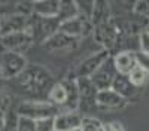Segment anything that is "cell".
Here are the masks:
<instances>
[{"mask_svg":"<svg viewBox=\"0 0 149 131\" xmlns=\"http://www.w3.org/2000/svg\"><path fill=\"white\" fill-rule=\"evenodd\" d=\"M48 97H49V103H52L54 106H61L64 107L66 100H67V91L63 82H57L52 85V88L49 89L48 92Z\"/></svg>","mask_w":149,"mask_h":131,"instance_id":"17","label":"cell"},{"mask_svg":"<svg viewBox=\"0 0 149 131\" xmlns=\"http://www.w3.org/2000/svg\"><path fill=\"white\" fill-rule=\"evenodd\" d=\"M9 104H10V100H9V95L0 88V109L2 110H5V112H8V107H9Z\"/></svg>","mask_w":149,"mask_h":131,"instance_id":"26","label":"cell"},{"mask_svg":"<svg viewBox=\"0 0 149 131\" xmlns=\"http://www.w3.org/2000/svg\"><path fill=\"white\" fill-rule=\"evenodd\" d=\"M72 131H82V128H76V130H72Z\"/></svg>","mask_w":149,"mask_h":131,"instance_id":"30","label":"cell"},{"mask_svg":"<svg viewBox=\"0 0 149 131\" xmlns=\"http://www.w3.org/2000/svg\"><path fill=\"white\" fill-rule=\"evenodd\" d=\"M17 125H18V113L12 112L9 109L6 112V119H5L3 128L0 131H17Z\"/></svg>","mask_w":149,"mask_h":131,"instance_id":"21","label":"cell"},{"mask_svg":"<svg viewBox=\"0 0 149 131\" xmlns=\"http://www.w3.org/2000/svg\"><path fill=\"white\" fill-rule=\"evenodd\" d=\"M134 10L137 12V14H146V12H149V2H139V3H136Z\"/></svg>","mask_w":149,"mask_h":131,"instance_id":"27","label":"cell"},{"mask_svg":"<svg viewBox=\"0 0 149 131\" xmlns=\"http://www.w3.org/2000/svg\"><path fill=\"white\" fill-rule=\"evenodd\" d=\"M15 79L18 80V85L22 91L33 94V95H40L43 92H49V89L54 85L52 76L43 67H39V66L27 67Z\"/></svg>","mask_w":149,"mask_h":131,"instance_id":"1","label":"cell"},{"mask_svg":"<svg viewBox=\"0 0 149 131\" xmlns=\"http://www.w3.org/2000/svg\"><path fill=\"white\" fill-rule=\"evenodd\" d=\"M31 5H33V15L40 18H57L61 2H57V0H39V2H33Z\"/></svg>","mask_w":149,"mask_h":131,"instance_id":"13","label":"cell"},{"mask_svg":"<svg viewBox=\"0 0 149 131\" xmlns=\"http://www.w3.org/2000/svg\"><path fill=\"white\" fill-rule=\"evenodd\" d=\"M82 119H84V115L79 112H69V110L60 112L54 118L55 130L57 131H72V130L81 128Z\"/></svg>","mask_w":149,"mask_h":131,"instance_id":"8","label":"cell"},{"mask_svg":"<svg viewBox=\"0 0 149 131\" xmlns=\"http://www.w3.org/2000/svg\"><path fill=\"white\" fill-rule=\"evenodd\" d=\"M139 43H140V51L145 54H149V31H142L140 37H139Z\"/></svg>","mask_w":149,"mask_h":131,"instance_id":"25","label":"cell"},{"mask_svg":"<svg viewBox=\"0 0 149 131\" xmlns=\"http://www.w3.org/2000/svg\"><path fill=\"white\" fill-rule=\"evenodd\" d=\"M110 89H113L116 94H119L122 98H125L127 101L133 97H136V95H139V91L140 88L134 87L131 80L128 79V76L125 75H119L116 73V76L113 78V82H112V87Z\"/></svg>","mask_w":149,"mask_h":131,"instance_id":"11","label":"cell"},{"mask_svg":"<svg viewBox=\"0 0 149 131\" xmlns=\"http://www.w3.org/2000/svg\"><path fill=\"white\" fill-rule=\"evenodd\" d=\"M136 61H137V66H140L143 70H146L149 73V54L137 51L136 52Z\"/></svg>","mask_w":149,"mask_h":131,"instance_id":"24","label":"cell"},{"mask_svg":"<svg viewBox=\"0 0 149 131\" xmlns=\"http://www.w3.org/2000/svg\"><path fill=\"white\" fill-rule=\"evenodd\" d=\"M17 113L19 116L33 119V121H42V119L48 118H55L60 112L58 107L54 106L52 103H46V101H39V100H29V101H22L18 106Z\"/></svg>","mask_w":149,"mask_h":131,"instance_id":"2","label":"cell"},{"mask_svg":"<svg viewBox=\"0 0 149 131\" xmlns=\"http://www.w3.org/2000/svg\"><path fill=\"white\" fill-rule=\"evenodd\" d=\"M33 36L26 30V31H19V33H14L2 37V42L5 45V48H8V51L10 52H18L21 54V49H27L30 46V43L33 42Z\"/></svg>","mask_w":149,"mask_h":131,"instance_id":"9","label":"cell"},{"mask_svg":"<svg viewBox=\"0 0 149 131\" xmlns=\"http://www.w3.org/2000/svg\"><path fill=\"white\" fill-rule=\"evenodd\" d=\"M78 40L79 39L72 37V36L63 31H57L52 37H49L46 42H43V46L48 52H67L76 46Z\"/></svg>","mask_w":149,"mask_h":131,"instance_id":"6","label":"cell"},{"mask_svg":"<svg viewBox=\"0 0 149 131\" xmlns=\"http://www.w3.org/2000/svg\"><path fill=\"white\" fill-rule=\"evenodd\" d=\"M104 131H124V127L119 122H109L104 124Z\"/></svg>","mask_w":149,"mask_h":131,"instance_id":"28","label":"cell"},{"mask_svg":"<svg viewBox=\"0 0 149 131\" xmlns=\"http://www.w3.org/2000/svg\"><path fill=\"white\" fill-rule=\"evenodd\" d=\"M86 26H88V24H85V22L82 21L81 15H79V17H76V18H73V19H69V21L61 22V24H60V31H63V33L72 36V37L79 39L81 36L84 34Z\"/></svg>","mask_w":149,"mask_h":131,"instance_id":"16","label":"cell"},{"mask_svg":"<svg viewBox=\"0 0 149 131\" xmlns=\"http://www.w3.org/2000/svg\"><path fill=\"white\" fill-rule=\"evenodd\" d=\"M148 76H149V73H148L146 70H143L140 66H136V67L130 71L128 79L131 80V83H133L134 87L142 88L145 83H146V80H148Z\"/></svg>","mask_w":149,"mask_h":131,"instance_id":"19","label":"cell"},{"mask_svg":"<svg viewBox=\"0 0 149 131\" xmlns=\"http://www.w3.org/2000/svg\"><path fill=\"white\" fill-rule=\"evenodd\" d=\"M81 15V12H79V8L76 3H73V2H61L60 5V12H58V19L60 22H64V21H69V19H73V18H76Z\"/></svg>","mask_w":149,"mask_h":131,"instance_id":"18","label":"cell"},{"mask_svg":"<svg viewBox=\"0 0 149 131\" xmlns=\"http://www.w3.org/2000/svg\"><path fill=\"white\" fill-rule=\"evenodd\" d=\"M36 131H57V130H55L54 118H48V119L37 121V122H36Z\"/></svg>","mask_w":149,"mask_h":131,"instance_id":"23","label":"cell"},{"mask_svg":"<svg viewBox=\"0 0 149 131\" xmlns=\"http://www.w3.org/2000/svg\"><path fill=\"white\" fill-rule=\"evenodd\" d=\"M63 83L67 91V100H66L64 107L69 112H78L79 104H81V95H79L76 79H67V80H63Z\"/></svg>","mask_w":149,"mask_h":131,"instance_id":"15","label":"cell"},{"mask_svg":"<svg viewBox=\"0 0 149 131\" xmlns=\"http://www.w3.org/2000/svg\"><path fill=\"white\" fill-rule=\"evenodd\" d=\"M76 83H78V89L81 95V103H95L98 89L93 83L91 78H76Z\"/></svg>","mask_w":149,"mask_h":131,"instance_id":"14","label":"cell"},{"mask_svg":"<svg viewBox=\"0 0 149 131\" xmlns=\"http://www.w3.org/2000/svg\"><path fill=\"white\" fill-rule=\"evenodd\" d=\"M17 131H36V121L18 115V125Z\"/></svg>","mask_w":149,"mask_h":131,"instance_id":"22","label":"cell"},{"mask_svg":"<svg viewBox=\"0 0 149 131\" xmlns=\"http://www.w3.org/2000/svg\"><path fill=\"white\" fill-rule=\"evenodd\" d=\"M29 18L22 17V15H6L0 19V36L14 34V33H19V31H26L29 27Z\"/></svg>","mask_w":149,"mask_h":131,"instance_id":"7","label":"cell"},{"mask_svg":"<svg viewBox=\"0 0 149 131\" xmlns=\"http://www.w3.org/2000/svg\"><path fill=\"white\" fill-rule=\"evenodd\" d=\"M5 119H6V112L0 109V130L3 128V124H5Z\"/></svg>","mask_w":149,"mask_h":131,"instance_id":"29","label":"cell"},{"mask_svg":"<svg viewBox=\"0 0 149 131\" xmlns=\"http://www.w3.org/2000/svg\"><path fill=\"white\" fill-rule=\"evenodd\" d=\"M81 128L82 131H104V124L94 116H84Z\"/></svg>","mask_w":149,"mask_h":131,"instance_id":"20","label":"cell"},{"mask_svg":"<svg viewBox=\"0 0 149 131\" xmlns=\"http://www.w3.org/2000/svg\"><path fill=\"white\" fill-rule=\"evenodd\" d=\"M146 31H149V26H148V27H146Z\"/></svg>","mask_w":149,"mask_h":131,"instance_id":"31","label":"cell"},{"mask_svg":"<svg viewBox=\"0 0 149 131\" xmlns=\"http://www.w3.org/2000/svg\"><path fill=\"white\" fill-rule=\"evenodd\" d=\"M112 60H113V66L116 69V73H119V75L128 76L130 71L137 66L134 51H121L115 57H112Z\"/></svg>","mask_w":149,"mask_h":131,"instance_id":"12","label":"cell"},{"mask_svg":"<svg viewBox=\"0 0 149 131\" xmlns=\"http://www.w3.org/2000/svg\"><path fill=\"white\" fill-rule=\"evenodd\" d=\"M0 69H2V76L5 78H17L19 76L24 70L27 69V61L26 57L18 52H10L6 51L2 55V63H0Z\"/></svg>","mask_w":149,"mask_h":131,"instance_id":"3","label":"cell"},{"mask_svg":"<svg viewBox=\"0 0 149 131\" xmlns=\"http://www.w3.org/2000/svg\"><path fill=\"white\" fill-rule=\"evenodd\" d=\"M110 55H109V51L106 49H100L91 55H88L84 61L78 66L76 69V75H74V79L76 78H91L95 71L102 67V64L106 61V60H109Z\"/></svg>","mask_w":149,"mask_h":131,"instance_id":"4","label":"cell"},{"mask_svg":"<svg viewBox=\"0 0 149 131\" xmlns=\"http://www.w3.org/2000/svg\"><path fill=\"white\" fill-rule=\"evenodd\" d=\"M115 76H116V69L113 66V60L110 57L91 76V80L98 91H103V89H109L112 87V82H113Z\"/></svg>","mask_w":149,"mask_h":131,"instance_id":"5","label":"cell"},{"mask_svg":"<svg viewBox=\"0 0 149 131\" xmlns=\"http://www.w3.org/2000/svg\"><path fill=\"white\" fill-rule=\"evenodd\" d=\"M95 103H97V106L104 107V109L116 110V109H122L127 104V100L122 98L119 94H116L113 89L109 88V89L98 91L97 97H95Z\"/></svg>","mask_w":149,"mask_h":131,"instance_id":"10","label":"cell"}]
</instances>
